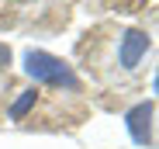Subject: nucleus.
<instances>
[{
	"label": "nucleus",
	"instance_id": "nucleus-1",
	"mask_svg": "<svg viewBox=\"0 0 159 149\" xmlns=\"http://www.w3.org/2000/svg\"><path fill=\"white\" fill-rule=\"evenodd\" d=\"M24 69H28L38 83H48V87H66V90H80L76 73H73L62 59L48 56V52H28V56H24Z\"/></svg>",
	"mask_w": 159,
	"mask_h": 149
},
{
	"label": "nucleus",
	"instance_id": "nucleus-2",
	"mask_svg": "<svg viewBox=\"0 0 159 149\" xmlns=\"http://www.w3.org/2000/svg\"><path fill=\"white\" fill-rule=\"evenodd\" d=\"M149 45H152V42H149L145 31H125L121 42H118V63H121L125 69H135V66L145 59Z\"/></svg>",
	"mask_w": 159,
	"mask_h": 149
},
{
	"label": "nucleus",
	"instance_id": "nucleus-3",
	"mask_svg": "<svg viewBox=\"0 0 159 149\" xmlns=\"http://www.w3.org/2000/svg\"><path fill=\"white\" fill-rule=\"evenodd\" d=\"M125 125L131 132V139H135L139 146H152V104H135L128 114H125Z\"/></svg>",
	"mask_w": 159,
	"mask_h": 149
},
{
	"label": "nucleus",
	"instance_id": "nucleus-4",
	"mask_svg": "<svg viewBox=\"0 0 159 149\" xmlns=\"http://www.w3.org/2000/svg\"><path fill=\"white\" fill-rule=\"evenodd\" d=\"M35 101H38V94H35V90H24V94L17 97V104L11 108V118H14V121H17V118H24V114L31 111V104H35Z\"/></svg>",
	"mask_w": 159,
	"mask_h": 149
}]
</instances>
